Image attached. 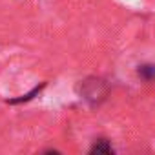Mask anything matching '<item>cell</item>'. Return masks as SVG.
<instances>
[{
    "label": "cell",
    "instance_id": "7a4b0ae2",
    "mask_svg": "<svg viewBox=\"0 0 155 155\" xmlns=\"http://www.w3.org/2000/svg\"><path fill=\"white\" fill-rule=\"evenodd\" d=\"M137 75L146 82H155V64H142V66H139Z\"/></svg>",
    "mask_w": 155,
    "mask_h": 155
},
{
    "label": "cell",
    "instance_id": "277c9868",
    "mask_svg": "<svg viewBox=\"0 0 155 155\" xmlns=\"http://www.w3.org/2000/svg\"><path fill=\"white\" fill-rule=\"evenodd\" d=\"M44 86H46V84H40V86L33 88V90H31L28 95H22V97H18V99H11V101H8V102H9V104H20V102H28V101H31V99H33L37 93H40V90H42Z\"/></svg>",
    "mask_w": 155,
    "mask_h": 155
},
{
    "label": "cell",
    "instance_id": "3957f363",
    "mask_svg": "<svg viewBox=\"0 0 155 155\" xmlns=\"http://www.w3.org/2000/svg\"><path fill=\"white\" fill-rule=\"evenodd\" d=\"M90 153H93V155H95V153H97V155H102V153H104V155H108V153H113V148H111V144H110L108 140H104V139H102V140L95 142V146L91 148V151H90Z\"/></svg>",
    "mask_w": 155,
    "mask_h": 155
},
{
    "label": "cell",
    "instance_id": "6da1fadb",
    "mask_svg": "<svg viewBox=\"0 0 155 155\" xmlns=\"http://www.w3.org/2000/svg\"><path fill=\"white\" fill-rule=\"evenodd\" d=\"M82 95L88 102L91 104H97L104 95H106V86L102 81L99 79H88L84 82V90H82Z\"/></svg>",
    "mask_w": 155,
    "mask_h": 155
}]
</instances>
